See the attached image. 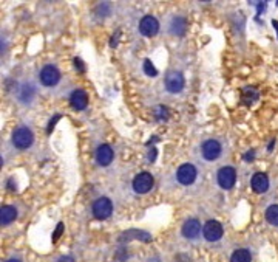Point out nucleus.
Segmentation results:
<instances>
[{
	"label": "nucleus",
	"mask_w": 278,
	"mask_h": 262,
	"mask_svg": "<svg viewBox=\"0 0 278 262\" xmlns=\"http://www.w3.org/2000/svg\"><path fill=\"white\" fill-rule=\"evenodd\" d=\"M34 135L28 128H19L13 133V144L17 149H28L33 144Z\"/></svg>",
	"instance_id": "nucleus-1"
},
{
	"label": "nucleus",
	"mask_w": 278,
	"mask_h": 262,
	"mask_svg": "<svg viewBox=\"0 0 278 262\" xmlns=\"http://www.w3.org/2000/svg\"><path fill=\"white\" fill-rule=\"evenodd\" d=\"M111 213H113V203H111L110 198L101 197L93 203V214H94L96 219H99V221L109 219Z\"/></svg>",
	"instance_id": "nucleus-2"
},
{
	"label": "nucleus",
	"mask_w": 278,
	"mask_h": 262,
	"mask_svg": "<svg viewBox=\"0 0 278 262\" xmlns=\"http://www.w3.org/2000/svg\"><path fill=\"white\" fill-rule=\"evenodd\" d=\"M153 177L150 172H141V174H138L135 177V180H133V190L139 194H145L148 193L153 188Z\"/></svg>",
	"instance_id": "nucleus-3"
},
{
	"label": "nucleus",
	"mask_w": 278,
	"mask_h": 262,
	"mask_svg": "<svg viewBox=\"0 0 278 262\" xmlns=\"http://www.w3.org/2000/svg\"><path fill=\"white\" fill-rule=\"evenodd\" d=\"M217 179H218V185L222 188V190H230V188L235 185V182H237V172H235L233 167L224 166L218 171Z\"/></svg>",
	"instance_id": "nucleus-4"
},
{
	"label": "nucleus",
	"mask_w": 278,
	"mask_h": 262,
	"mask_svg": "<svg viewBox=\"0 0 278 262\" xmlns=\"http://www.w3.org/2000/svg\"><path fill=\"white\" fill-rule=\"evenodd\" d=\"M176 179L181 185H192L196 179V167L190 163L181 164L176 172Z\"/></svg>",
	"instance_id": "nucleus-5"
},
{
	"label": "nucleus",
	"mask_w": 278,
	"mask_h": 262,
	"mask_svg": "<svg viewBox=\"0 0 278 262\" xmlns=\"http://www.w3.org/2000/svg\"><path fill=\"white\" fill-rule=\"evenodd\" d=\"M202 233H204V237L209 240V242H217L222 237V227L220 222L217 221H209L206 222L204 228H202Z\"/></svg>",
	"instance_id": "nucleus-6"
},
{
	"label": "nucleus",
	"mask_w": 278,
	"mask_h": 262,
	"mask_svg": "<svg viewBox=\"0 0 278 262\" xmlns=\"http://www.w3.org/2000/svg\"><path fill=\"white\" fill-rule=\"evenodd\" d=\"M60 79V73L56 67L53 66H45L40 71V82L44 84L47 87H51V86H56Z\"/></svg>",
	"instance_id": "nucleus-7"
},
{
	"label": "nucleus",
	"mask_w": 278,
	"mask_h": 262,
	"mask_svg": "<svg viewBox=\"0 0 278 262\" xmlns=\"http://www.w3.org/2000/svg\"><path fill=\"white\" fill-rule=\"evenodd\" d=\"M166 87L170 93H179L184 87V78L179 71H170L166 78Z\"/></svg>",
	"instance_id": "nucleus-8"
},
{
	"label": "nucleus",
	"mask_w": 278,
	"mask_h": 262,
	"mask_svg": "<svg viewBox=\"0 0 278 262\" xmlns=\"http://www.w3.org/2000/svg\"><path fill=\"white\" fill-rule=\"evenodd\" d=\"M201 151H202V157H204L206 160L213 162L221 155V144L217 140H207L204 144H202Z\"/></svg>",
	"instance_id": "nucleus-9"
},
{
	"label": "nucleus",
	"mask_w": 278,
	"mask_h": 262,
	"mask_svg": "<svg viewBox=\"0 0 278 262\" xmlns=\"http://www.w3.org/2000/svg\"><path fill=\"white\" fill-rule=\"evenodd\" d=\"M158 30H159V24H158V20L153 17V16H145L142 17L141 20V24H139V31L147 36V37H152L158 33Z\"/></svg>",
	"instance_id": "nucleus-10"
},
{
	"label": "nucleus",
	"mask_w": 278,
	"mask_h": 262,
	"mask_svg": "<svg viewBox=\"0 0 278 262\" xmlns=\"http://www.w3.org/2000/svg\"><path fill=\"white\" fill-rule=\"evenodd\" d=\"M113 149L110 148L109 144H102L96 151V162H98L101 166H109L113 162Z\"/></svg>",
	"instance_id": "nucleus-11"
},
{
	"label": "nucleus",
	"mask_w": 278,
	"mask_h": 262,
	"mask_svg": "<svg viewBox=\"0 0 278 262\" xmlns=\"http://www.w3.org/2000/svg\"><path fill=\"white\" fill-rule=\"evenodd\" d=\"M252 190L255 193H266L267 188H269V179H267V175L263 174V172H256L253 177H252Z\"/></svg>",
	"instance_id": "nucleus-12"
},
{
	"label": "nucleus",
	"mask_w": 278,
	"mask_h": 262,
	"mask_svg": "<svg viewBox=\"0 0 278 262\" xmlns=\"http://www.w3.org/2000/svg\"><path fill=\"white\" fill-rule=\"evenodd\" d=\"M201 233V224L196 219H189V221L183 225V234L187 239H195Z\"/></svg>",
	"instance_id": "nucleus-13"
},
{
	"label": "nucleus",
	"mask_w": 278,
	"mask_h": 262,
	"mask_svg": "<svg viewBox=\"0 0 278 262\" xmlns=\"http://www.w3.org/2000/svg\"><path fill=\"white\" fill-rule=\"evenodd\" d=\"M70 102L76 110H83L85 107H87V104H88V97H87V93H85L83 90H74L71 93Z\"/></svg>",
	"instance_id": "nucleus-14"
},
{
	"label": "nucleus",
	"mask_w": 278,
	"mask_h": 262,
	"mask_svg": "<svg viewBox=\"0 0 278 262\" xmlns=\"http://www.w3.org/2000/svg\"><path fill=\"white\" fill-rule=\"evenodd\" d=\"M17 217V211L14 206H2V209H0V224L2 225H9L11 222L16 221Z\"/></svg>",
	"instance_id": "nucleus-15"
},
{
	"label": "nucleus",
	"mask_w": 278,
	"mask_h": 262,
	"mask_svg": "<svg viewBox=\"0 0 278 262\" xmlns=\"http://www.w3.org/2000/svg\"><path fill=\"white\" fill-rule=\"evenodd\" d=\"M186 28H187V20L184 17H173L172 24H170V31L173 34L181 36L186 33Z\"/></svg>",
	"instance_id": "nucleus-16"
},
{
	"label": "nucleus",
	"mask_w": 278,
	"mask_h": 262,
	"mask_svg": "<svg viewBox=\"0 0 278 262\" xmlns=\"http://www.w3.org/2000/svg\"><path fill=\"white\" fill-rule=\"evenodd\" d=\"M230 262H252V255L249 250L240 248L237 250L230 258Z\"/></svg>",
	"instance_id": "nucleus-17"
},
{
	"label": "nucleus",
	"mask_w": 278,
	"mask_h": 262,
	"mask_svg": "<svg viewBox=\"0 0 278 262\" xmlns=\"http://www.w3.org/2000/svg\"><path fill=\"white\" fill-rule=\"evenodd\" d=\"M266 219L271 225H278V205H271L266 209Z\"/></svg>",
	"instance_id": "nucleus-18"
},
{
	"label": "nucleus",
	"mask_w": 278,
	"mask_h": 262,
	"mask_svg": "<svg viewBox=\"0 0 278 262\" xmlns=\"http://www.w3.org/2000/svg\"><path fill=\"white\" fill-rule=\"evenodd\" d=\"M256 98H258V93H256V90L255 89H244L243 90V101L246 102V104H252Z\"/></svg>",
	"instance_id": "nucleus-19"
},
{
	"label": "nucleus",
	"mask_w": 278,
	"mask_h": 262,
	"mask_svg": "<svg viewBox=\"0 0 278 262\" xmlns=\"http://www.w3.org/2000/svg\"><path fill=\"white\" fill-rule=\"evenodd\" d=\"M144 71H145V75H148V76H156V75H158V71H156V68L153 67V64H152L150 59H145V61H144Z\"/></svg>",
	"instance_id": "nucleus-20"
},
{
	"label": "nucleus",
	"mask_w": 278,
	"mask_h": 262,
	"mask_svg": "<svg viewBox=\"0 0 278 262\" xmlns=\"http://www.w3.org/2000/svg\"><path fill=\"white\" fill-rule=\"evenodd\" d=\"M156 118L158 120H167L168 118V112H167V109L166 107H163V106H159V107H156Z\"/></svg>",
	"instance_id": "nucleus-21"
},
{
	"label": "nucleus",
	"mask_w": 278,
	"mask_h": 262,
	"mask_svg": "<svg viewBox=\"0 0 278 262\" xmlns=\"http://www.w3.org/2000/svg\"><path fill=\"white\" fill-rule=\"evenodd\" d=\"M62 233H63V224H59L56 227V231L53 233V242H56V240L62 236Z\"/></svg>",
	"instance_id": "nucleus-22"
},
{
	"label": "nucleus",
	"mask_w": 278,
	"mask_h": 262,
	"mask_svg": "<svg viewBox=\"0 0 278 262\" xmlns=\"http://www.w3.org/2000/svg\"><path fill=\"white\" fill-rule=\"evenodd\" d=\"M59 120H60V115L57 113L56 117H55V118H53V120L48 123V129H47V132H48V133H51V132H53V129H55V126H56V123H57Z\"/></svg>",
	"instance_id": "nucleus-23"
},
{
	"label": "nucleus",
	"mask_w": 278,
	"mask_h": 262,
	"mask_svg": "<svg viewBox=\"0 0 278 262\" xmlns=\"http://www.w3.org/2000/svg\"><path fill=\"white\" fill-rule=\"evenodd\" d=\"M74 66H76V70H79L81 73H83L85 71V67H83V64H82V61L81 59H74Z\"/></svg>",
	"instance_id": "nucleus-24"
},
{
	"label": "nucleus",
	"mask_w": 278,
	"mask_h": 262,
	"mask_svg": "<svg viewBox=\"0 0 278 262\" xmlns=\"http://www.w3.org/2000/svg\"><path fill=\"white\" fill-rule=\"evenodd\" d=\"M8 188H9L11 191H16V186H14V180H13V179L8 182Z\"/></svg>",
	"instance_id": "nucleus-25"
},
{
	"label": "nucleus",
	"mask_w": 278,
	"mask_h": 262,
	"mask_svg": "<svg viewBox=\"0 0 278 262\" xmlns=\"http://www.w3.org/2000/svg\"><path fill=\"white\" fill-rule=\"evenodd\" d=\"M155 157H156V149H152L150 151V155H148V159H150L152 162L155 160Z\"/></svg>",
	"instance_id": "nucleus-26"
},
{
	"label": "nucleus",
	"mask_w": 278,
	"mask_h": 262,
	"mask_svg": "<svg viewBox=\"0 0 278 262\" xmlns=\"http://www.w3.org/2000/svg\"><path fill=\"white\" fill-rule=\"evenodd\" d=\"M59 262H73V259L71 258H62V259H59Z\"/></svg>",
	"instance_id": "nucleus-27"
},
{
	"label": "nucleus",
	"mask_w": 278,
	"mask_h": 262,
	"mask_svg": "<svg viewBox=\"0 0 278 262\" xmlns=\"http://www.w3.org/2000/svg\"><path fill=\"white\" fill-rule=\"evenodd\" d=\"M272 25H274V28L277 30V33H278V22H277V20H272Z\"/></svg>",
	"instance_id": "nucleus-28"
},
{
	"label": "nucleus",
	"mask_w": 278,
	"mask_h": 262,
	"mask_svg": "<svg viewBox=\"0 0 278 262\" xmlns=\"http://www.w3.org/2000/svg\"><path fill=\"white\" fill-rule=\"evenodd\" d=\"M274 144H275V140H272V141H271V144H269V151L274 148Z\"/></svg>",
	"instance_id": "nucleus-29"
},
{
	"label": "nucleus",
	"mask_w": 278,
	"mask_h": 262,
	"mask_svg": "<svg viewBox=\"0 0 278 262\" xmlns=\"http://www.w3.org/2000/svg\"><path fill=\"white\" fill-rule=\"evenodd\" d=\"M148 262H159V259H156V258H153V259H148Z\"/></svg>",
	"instance_id": "nucleus-30"
},
{
	"label": "nucleus",
	"mask_w": 278,
	"mask_h": 262,
	"mask_svg": "<svg viewBox=\"0 0 278 262\" xmlns=\"http://www.w3.org/2000/svg\"><path fill=\"white\" fill-rule=\"evenodd\" d=\"M6 262H20L19 259H9V261H6Z\"/></svg>",
	"instance_id": "nucleus-31"
}]
</instances>
